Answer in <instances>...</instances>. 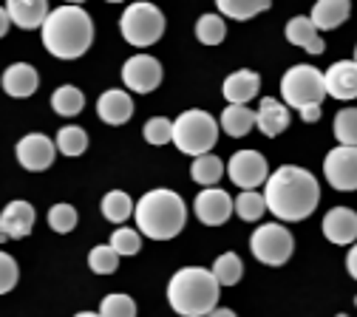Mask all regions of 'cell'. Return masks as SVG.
<instances>
[{"mask_svg":"<svg viewBox=\"0 0 357 317\" xmlns=\"http://www.w3.org/2000/svg\"><path fill=\"white\" fill-rule=\"evenodd\" d=\"M298 114H301V119H303L306 125H315V122L321 119L324 111H321V105H306V108H301Z\"/></svg>","mask_w":357,"mask_h":317,"instance_id":"40","label":"cell"},{"mask_svg":"<svg viewBox=\"0 0 357 317\" xmlns=\"http://www.w3.org/2000/svg\"><path fill=\"white\" fill-rule=\"evenodd\" d=\"M133 199L125 190H108L102 196V215L111 224H125L128 218H133Z\"/></svg>","mask_w":357,"mask_h":317,"instance_id":"29","label":"cell"},{"mask_svg":"<svg viewBox=\"0 0 357 317\" xmlns=\"http://www.w3.org/2000/svg\"><path fill=\"white\" fill-rule=\"evenodd\" d=\"M332 133L337 145L343 148H357V108H343L335 114V122H332Z\"/></svg>","mask_w":357,"mask_h":317,"instance_id":"32","label":"cell"},{"mask_svg":"<svg viewBox=\"0 0 357 317\" xmlns=\"http://www.w3.org/2000/svg\"><path fill=\"white\" fill-rule=\"evenodd\" d=\"M289 108L281 102V100H273V97H264L258 102V111H255V127L270 136V139H275V136H281L287 127H289Z\"/></svg>","mask_w":357,"mask_h":317,"instance_id":"18","label":"cell"},{"mask_svg":"<svg viewBox=\"0 0 357 317\" xmlns=\"http://www.w3.org/2000/svg\"><path fill=\"white\" fill-rule=\"evenodd\" d=\"M88 269H91L94 275H114L119 269V255L114 252L111 244H100L88 252Z\"/></svg>","mask_w":357,"mask_h":317,"instance_id":"34","label":"cell"},{"mask_svg":"<svg viewBox=\"0 0 357 317\" xmlns=\"http://www.w3.org/2000/svg\"><path fill=\"white\" fill-rule=\"evenodd\" d=\"M114 252L119 258H130V255H139L142 249V233L139 230H133V226H116V230L111 233V241Z\"/></svg>","mask_w":357,"mask_h":317,"instance_id":"33","label":"cell"},{"mask_svg":"<svg viewBox=\"0 0 357 317\" xmlns=\"http://www.w3.org/2000/svg\"><path fill=\"white\" fill-rule=\"evenodd\" d=\"M221 286L204 266H185L167 281V303L182 317H207L218 309Z\"/></svg>","mask_w":357,"mask_h":317,"instance_id":"4","label":"cell"},{"mask_svg":"<svg viewBox=\"0 0 357 317\" xmlns=\"http://www.w3.org/2000/svg\"><path fill=\"white\" fill-rule=\"evenodd\" d=\"M258 91H261V77L258 71H250V68L233 71L221 82V94H225L227 105H250V100L258 97Z\"/></svg>","mask_w":357,"mask_h":317,"instance_id":"17","label":"cell"},{"mask_svg":"<svg viewBox=\"0 0 357 317\" xmlns=\"http://www.w3.org/2000/svg\"><path fill=\"white\" fill-rule=\"evenodd\" d=\"M225 37H227V23H225V17H221V15L207 12V15H202L196 20V40L202 45H218Z\"/></svg>","mask_w":357,"mask_h":317,"instance_id":"31","label":"cell"},{"mask_svg":"<svg viewBox=\"0 0 357 317\" xmlns=\"http://www.w3.org/2000/svg\"><path fill=\"white\" fill-rule=\"evenodd\" d=\"M119 31L133 49H148L165 34V15L153 3H130L119 17Z\"/></svg>","mask_w":357,"mask_h":317,"instance_id":"7","label":"cell"},{"mask_svg":"<svg viewBox=\"0 0 357 317\" xmlns=\"http://www.w3.org/2000/svg\"><path fill=\"white\" fill-rule=\"evenodd\" d=\"M215 9H218V15L244 23V20H252L255 15L270 9V0H218Z\"/></svg>","mask_w":357,"mask_h":317,"instance_id":"28","label":"cell"},{"mask_svg":"<svg viewBox=\"0 0 357 317\" xmlns=\"http://www.w3.org/2000/svg\"><path fill=\"white\" fill-rule=\"evenodd\" d=\"M284 34H287V40H289L292 45H298V49H303V52H309V54H324V52H326V42L321 40V31L312 26V20L303 17V15L289 17Z\"/></svg>","mask_w":357,"mask_h":317,"instance_id":"22","label":"cell"},{"mask_svg":"<svg viewBox=\"0 0 357 317\" xmlns=\"http://www.w3.org/2000/svg\"><path fill=\"white\" fill-rule=\"evenodd\" d=\"M74 317H100V311H77Z\"/></svg>","mask_w":357,"mask_h":317,"instance_id":"44","label":"cell"},{"mask_svg":"<svg viewBox=\"0 0 357 317\" xmlns=\"http://www.w3.org/2000/svg\"><path fill=\"white\" fill-rule=\"evenodd\" d=\"M335 317H349V314H335Z\"/></svg>","mask_w":357,"mask_h":317,"instance_id":"45","label":"cell"},{"mask_svg":"<svg viewBox=\"0 0 357 317\" xmlns=\"http://www.w3.org/2000/svg\"><path fill=\"white\" fill-rule=\"evenodd\" d=\"M34 221H37V212L29 201H23V199L9 201L3 207V212H0V244L20 241V238L31 235Z\"/></svg>","mask_w":357,"mask_h":317,"instance_id":"14","label":"cell"},{"mask_svg":"<svg viewBox=\"0 0 357 317\" xmlns=\"http://www.w3.org/2000/svg\"><path fill=\"white\" fill-rule=\"evenodd\" d=\"M162 63L151 54H133L122 65V82L128 88V94H151L162 85Z\"/></svg>","mask_w":357,"mask_h":317,"instance_id":"10","label":"cell"},{"mask_svg":"<svg viewBox=\"0 0 357 317\" xmlns=\"http://www.w3.org/2000/svg\"><path fill=\"white\" fill-rule=\"evenodd\" d=\"M142 136L145 142L153 145V148H162V145H170L173 142V119L167 116H151L142 127Z\"/></svg>","mask_w":357,"mask_h":317,"instance_id":"37","label":"cell"},{"mask_svg":"<svg viewBox=\"0 0 357 317\" xmlns=\"http://www.w3.org/2000/svg\"><path fill=\"white\" fill-rule=\"evenodd\" d=\"M6 12H9L12 26L26 29V31L43 29L46 17L52 15V9H49L46 0H9V3H6Z\"/></svg>","mask_w":357,"mask_h":317,"instance_id":"19","label":"cell"},{"mask_svg":"<svg viewBox=\"0 0 357 317\" xmlns=\"http://www.w3.org/2000/svg\"><path fill=\"white\" fill-rule=\"evenodd\" d=\"M77 221H79V215H77V210L71 207V204H54L52 210H49V226L54 233H60V235H68L74 226H77Z\"/></svg>","mask_w":357,"mask_h":317,"instance_id":"38","label":"cell"},{"mask_svg":"<svg viewBox=\"0 0 357 317\" xmlns=\"http://www.w3.org/2000/svg\"><path fill=\"white\" fill-rule=\"evenodd\" d=\"M210 272H213V278L218 281V286H236L244 278V261L236 252H221L213 261Z\"/></svg>","mask_w":357,"mask_h":317,"instance_id":"26","label":"cell"},{"mask_svg":"<svg viewBox=\"0 0 357 317\" xmlns=\"http://www.w3.org/2000/svg\"><path fill=\"white\" fill-rule=\"evenodd\" d=\"M52 108H54V114H60L66 119H74L85 108V94L77 85H60L52 94Z\"/></svg>","mask_w":357,"mask_h":317,"instance_id":"27","label":"cell"},{"mask_svg":"<svg viewBox=\"0 0 357 317\" xmlns=\"http://www.w3.org/2000/svg\"><path fill=\"white\" fill-rule=\"evenodd\" d=\"M354 63H357V49H354Z\"/></svg>","mask_w":357,"mask_h":317,"instance_id":"46","label":"cell"},{"mask_svg":"<svg viewBox=\"0 0 357 317\" xmlns=\"http://www.w3.org/2000/svg\"><path fill=\"white\" fill-rule=\"evenodd\" d=\"M218 142V119L202 108H190L173 119V145L185 156H207Z\"/></svg>","mask_w":357,"mask_h":317,"instance_id":"5","label":"cell"},{"mask_svg":"<svg viewBox=\"0 0 357 317\" xmlns=\"http://www.w3.org/2000/svg\"><path fill=\"white\" fill-rule=\"evenodd\" d=\"M9 26H12V20H9V12H6V6H0V37H6Z\"/></svg>","mask_w":357,"mask_h":317,"instance_id":"42","label":"cell"},{"mask_svg":"<svg viewBox=\"0 0 357 317\" xmlns=\"http://www.w3.org/2000/svg\"><path fill=\"white\" fill-rule=\"evenodd\" d=\"M250 252L266 266H284L295 252V238L284 224H258L250 235Z\"/></svg>","mask_w":357,"mask_h":317,"instance_id":"8","label":"cell"},{"mask_svg":"<svg viewBox=\"0 0 357 317\" xmlns=\"http://www.w3.org/2000/svg\"><path fill=\"white\" fill-rule=\"evenodd\" d=\"M17 278H20V269H17V261L0 249V295H9L15 286H17Z\"/></svg>","mask_w":357,"mask_h":317,"instance_id":"39","label":"cell"},{"mask_svg":"<svg viewBox=\"0 0 357 317\" xmlns=\"http://www.w3.org/2000/svg\"><path fill=\"white\" fill-rule=\"evenodd\" d=\"M3 91L9 97H15V100H29L34 91H37V85H40V74H37V68L34 65H29V63H12L6 71H3Z\"/></svg>","mask_w":357,"mask_h":317,"instance_id":"21","label":"cell"},{"mask_svg":"<svg viewBox=\"0 0 357 317\" xmlns=\"http://www.w3.org/2000/svg\"><path fill=\"white\" fill-rule=\"evenodd\" d=\"M324 235L337 247L357 244V212L351 207H332L324 215Z\"/></svg>","mask_w":357,"mask_h":317,"instance_id":"16","label":"cell"},{"mask_svg":"<svg viewBox=\"0 0 357 317\" xmlns=\"http://www.w3.org/2000/svg\"><path fill=\"white\" fill-rule=\"evenodd\" d=\"M97 116L105 125H125L133 116V100L128 91L122 88H111L105 94H100L97 100Z\"/></svg>","mask_w":357,"mask_h":317,"instance_id":"20","label":"cell"},{"mask_svg":"<svg viewBox=\"0 0 357 317\" xmlns=\"http://www.w3.org/2000/svg\"><path fill=\"white\" fill-rule=\"evenodd\" d=\"M351 15V3L349 0H318L315 6H312V26H315L318 31H332L337 26H343Z\"/></svg>","mask_w":357,"mask_h":317,"instance_id":"23","label":"cell"},{"mask_svg":"<svg viewBox=\"0 0 357 317\" xmlns=\"http://www.w3.org/2000/svg\"><path fill=\"white\" fill-rule=\"evenodd\" d=\"M15 156H17L23 170L43 173V170H49L54 164L57 145H54V139H49L46 133H26L23 139L17 142V148H15Z\"/></svg>","mask_w":357,"mask_h":317,"instance_id":"12","label":"cell"},{"mask_svg":"<svg viewBox=\"0 0 357 317\" xmlns=\"http://www.w3.org/2000/svg\"><path fill=\"white\" fill-rule=\"evenodd\" d=\"M225 170H227L225 162H221L218 156H213V153H207V156L193 159V164H190V178L196 181V185H202V190H207V187H215V185H218L221 176H225Z\"/></svg>","mask_w":357,"mask_h":317,"instance_id":"25","label":"cell"},{"mask_svg":"<svg viewBox=\"0 0 357 317\" xmlns=\"http://www.w3.org/2000/svg\"><path fill=\"white\" fill-rule=\"evenodd\" d=\"M207 317H238L233 309H225V306H218V309H213Z\"/></svg>","mask_w":357,"mask_h":317,"instance_id":"43","label":"cell"},{"mask_svg":"<svg viewBox=\"0 0 357 317\" xmlns=\"http://www.w3.org/2000/svg\"><path fill=\"white\" fill-rule=\"evenodd\" d=\"M227 176L236 187H241V193H250L266 185L270 164H266V159L258 150H236L227 162Z\"/></svg>","mask_w":357,"mask_h":317,"instance_id":"9","label":"cell"},{"mask_svg":"<svg viewBox=\"0 0 357 317\" xmlns=\"http://www.w3.org/2000/svg\"><path fill=\"white\" fill-rule=\"evenodd\" d=\"M324 176L326 181L340 193L357 190V148H332L324 159Z\"/></svg>","mask_w":357,"mask_h":317,"instance_id":"11","label":"cell"},{"mask_svg":"<svg viewBox=\"0 0 357 317\" xmlns=\"http://www.w3.org/2000/svg\"><path fill=\"white\" fill-rule=\"evenodd\" d=\"M281 97L287 108H306V105H321L326 97V82H324V71H318L315 65L298 63L292 65L284 77H281Z\"/></svg>","mask_w":357,"mask_h":317,"instance_id":"6","label":"cell"},{"mask_svg":"<svg viewBox=\"0 0 357 317\" xmlns=\"http://www.w3.org/2000/svg\"><path fill=\"white\" fill-rule=\"evenodd\" d=\"M218 127H225L233 139H241L255 127V111L250 105H227L218 116Z\"/></svg>","mask_w":357,"mask_h":317,"instance_id":"24","label":"cell"},{"mask_svg":"<svg viewBox=\"0 0 357 317\" xmlns=\"http://www.w3.org/2000/svg\"><path fill=\"white\" fill-rule=\"evenodd\" d=\"M54 145H57V150H60L63 156L77 159V156H82L85 148H88V133H85L79 125H66V127L57 130Z\"/></svg>","mask_w":357,"mask_h":317,"instance_id":"30","label":"cell"},{"mask_svg":"<svg viewBox=\"0 0 357 317\" xmlns=\"http://www.w3.org/2000/svg\"><path fill=\"white\" fill-rule=\"evenodd\" d=\"M326 82V97L349 102L357 100V63L354 60H337L324 74Z\"/></svg>","mask_w":357,"mask_h":317,"instance_id":"15","label":"cell"},{"mask_svg":"<svg viewBox=\"0 0 357 317\" xmlns=\"http://www.w3.org/2000/svg\"><path fill=\"white\" fill-rule=\"evenodd\" d=\"M264 212H266V201H264V193H258V190H250V193H241V196L236 199V215H238L241 221H250V224H255V221H261V218H264Z\"/></svg>","mask_w":357,"mask_h":317,"instance_id":"36","label":"cell"},{"mask_svg":"<svg viewBox=\"0 0 357 317\" xmlns=\"http://www.w3.org/2000/svg\"><path fill=\"white\" fill-rule=\"evenodd\" d=\"M193 212L204 226H221L236 212V199L221 187H207L193 199Z\"/></svg>","mask_w":357,"mask_h":317,"instance_id":"13","label":"cell"},{"mask_svg":"<svg viewBox=\"0 0 357 317\" xmlns=\"http://www.w3.org/2000/svg\"><path fill=\"white\" fill-rule=\"evenodd\" d=\"M100 317H137V300L122 292H111L100 303Z\"/></svg>","mask_w":357,"mask_h":317,"instance_id":"35","label":"cell"},{"mask_svg":"<svg viewBox=\"0 0 357 317\" xmlns=\"http://www.w3.org/2000/svg\"><path fill=\"white\" fill-rule=\"evenodd\" d=\"M346 269H349V275L357 281V244L349 247V255H346Z\"/></svg>","mask_w":357,"mask_h":317,"instance_id":"41","label":"cell"},{"mask_svg":"<svg viewBox=\"0 0 357 317\" xmlns=\"http://www.w3.org/2000/svg\"><path fill=\"white\" fill-rule=\"evenodd\" d=\"M133 218H137V230L151 238V241H173L188 224V207L176 190L156 187L148 190L137 207H133Z\"/></svg>","mask_w":357,"mask_h":317,"instance_id":"3","label":"cell"},{"mask_svg":"<svg viewBox=\"0 0 357 317\" xmlns=\"http://www.w3.org/2000/svg\"><path fill=\"white\" fill-rule=\"evenodd\" d=\"M46 52L57 60H79L94 42V20L82 6H57L40 29Z\"/></svg>","mask_w":357,"mask_h":317,"instance_id":"2","label":"cell"},{"mask_svg":"<svg viewBox=\"0 0 357 317\" xmlns=\"http://www.w3.org/2000/svg\"><path fill=\"white\" fill-rule=\"evenodd\" d=\"M264 201L278 221L295 224L309 218L318 210L321 201V185L306 167L298 164H281L278 170L270 173L264 185Z\"/></svg>","mask_w":357,"mask_h":317,"instance_id":"1","label":"cell"},{"mask_svg":"<svg viewBox=\"0 0 357 317\" xmlns=\"http://www.w3.org/2000/svg\"><path fill=\"white\" fill-rule=\"evenodd\" d=\"M354 306H357V297H354Z\"/></svg>","mask_w":357,"mask_h":317,"instance_id":"47","label":"cell"}]
</instances>
